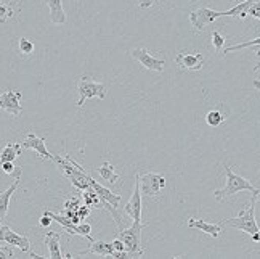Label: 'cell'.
Here are the masks:
<instances>
[{
    "mask_svg": "<svg viewBox=\"0 0 260 259\" xmlns=\"http://www.w3.org/2000/svg\"><path fill=\"white\" fill-rule=\"evenodd\" d=\"M258 243H260V242H258Z\"/></svg>",
    "mask_w": 260,
    "mask_h": 259,
    "instance_id": "37",
    "label": "cell"
},
{
    "mask_svg": "<svg viewBox=\"0 0 260 259\" xmlns=\"http://www.w3.org/2000/svg\"><path fill=\"white\" fill-rule=\"evenodd\" d=\"M21 148L23 145L19 143H13V142H8L2 152H0V163H5V161H15V159L21 155Z\"/></svg>",
    "mask_w": 260,
    "mask_h": 259,
    "instance_id": "21",
    "label": "cell"
},
{
    "mask_svg": "<svg viewBox=\"0 0 260 259\" xmlns=\"http://www.w3.org/2000/svg\"><path fill=\"white\" fill-rule=\"evenodd\" d=\"M21 145H23V148H27V150H34L42 159H50V161H53V156L55 155H52V153L47 150L45 138L37 137L32 131H29L26 134V138H24V142Z\"/></svg>",
    "mask_w": 260,
    "mask_h": 259,
    "instance_id": "13",
    "label": "cell"
},
{
    "mask_svg": "<svg viewBox=\"0 0 260 259\" xmlns=\"http://www.w3.org/2000/svg\"><path fill=\"white\" fill-rule=\"evenodd\" d=\"M0 242L19 248L23 253H31V242L24 235H19L8 225H0Z\"/></svg>",
    "mask_w": 260,
    "mask_h": 259,
    "instance_id": "11",
    "label": "cell"
},
{
    "mask_svg": "<svg viewBox=\"0 0 260 259\" xmlns=\"http://www.w3.org/2000/svg\"><path fill=\"white\" fill-rule=\"evenodd\" d=\"M175 63L183 71H201L204 66V56L201 53H186L180 52L175 56Z\"/></svg>",
    "mask_w": 260,
    "mask_h": 259,
    "instance_id": "12",
    "label": "cell"
},
{
    "mask_svg": "<svg viewBox=\"0 0 260 259\" xmlns=\"http://www.w3.org/2000/svg\"><path fill=\"white\" fill-rule=\"evenodd\" d=\"M252 85L257 89V91L260 92V81H258V79H254V82H252Z\"/></svg>",
    "mask_w": 260,
    "mask_h": 259,
    "instance_id": "36",
    "label": "cell"
},
{
    "mask_svg": "<svg viewBox=\"0 0 260 259\" xmlns=\"http://www.w3.org/2000/svg\"><path fill=\"white\" fill-rule=\"evenodd\" d=\"M130 56L142 65L145 69H148V71H154V73L164 71V65H166L164 60L153 56L146 48H134V50H130Z\"/></svg>",
    "mask_w": 260,
    "mask_h": 259,
    "instance_id": "9",
    "label": "cell"
},
{
    "mask_svg": "<svg viewBox=\"0 0 260 259\" xmlns=\"http://www.w3.org/2000/svg\"><path fill=\"white\" fill-rule=\"evenodd\" d=\"M90 209H92V208L87 206L85 203H84V205H81V206L77 208V216H79V219H81V221H84L85 217H88V214H90Z\"/></svg>",
    "mask_w": 260,
    "mask_h": 259,
    "instance_id": "31",
    "label": "cell"
},
{
    "mask_svg": "<svg viewBox=\"0 0 260 259\" xmlns=\"http://www.w3.org/2000/svg\"><path fill=\"white\" fill-rule=\"evenodd\" d=\"M18 50L23 55H32L34 53V44L27 37H19L18 41Z\"/></svg>",
    "mask_w": 260,
    "mask_h": 259,
    "instance_id": "25",
    "label": "cell"
},
{
    "mask_svg": "<svg viewBox=\"0 0 260 259\" xmlns=\"http://www.w3.org/2000/svg\"><path fill=\"white\" fill-rule=\"evenodd\" d=\"M188 227L198 228V231H201L214 238L220 237V234H222V224H211V222H206L204 219H194V217L188 219Z\"/></svg>",
    "mask_w": 260,
    "mask_h": 259,
    "instance_id": "17",
    "label": "cell"
},
{
    "mask_svg": "<svg viewBox=\"0 0 260 259\" xmlns=\"http://www.w3.org/2000/svg\"><path fill=\"white\" fill-rule=\"evenodd\" d=\"M166 187V177L162 174L146 172L140 176V190L148 198H159Z\"/></svg>",
    "mask_w": 260,
    "mask_h": 259,
    "instance_id": "6",
    "label": "cell"
},
{
    "mask_svg": "<svg viewBox=\"0 0 260 259\" xmlns=\"http://www.w3.org/2000/svg\"><path fill=\"white\" fill-rule=\"evenodd\" d=\"M258 196H260V193H252V198H251V202H249V206L246 209H243V211L239 213L236 217L225 219V221L222 222V225L238 228V231H243V232H246L249 235L255 234L258 231V225H257V221H255V205H257Z\"/></svg>",
    "mask_w": 260,
    "mask_h": 259,
    "instance_id": "3",
    "label": "cell"
},
{
    "mask_svg": "<svg viewBox=\"0 0 260 259\" xmlns=\"http://www.w3.org/2000/svg\"><path fill=\"white\" fill-rule=\"evenodd\" d=\"M87 254H98V256H111L117 257V253L114 251L113 243H106L103 240H93L90 243L88 250L79 251V256H87Z\"/></svg>",
    "mask_w": 260,
    "mask_h": 259,
    "instance_id": "16",
    "label": "cell"
},
{
    "mask_svg": "<svg viewBox=\"0 0 260 259\" xmlns=\"http://www.w3.org/2000/svg\"><path fill=\"white\" fill-rule=\"evenodd\" d=\"M0 257H13V251L10 248H0Z\"/></svg>",
    "mask_w": 260,
    "mask_h": 259,
    "instance_id": "33",
    "label": "cell"
},
{
    "mask_svg": "<svg viewBox=\"0 0 260 259\" xmlns=\"http://www.w3.org/2000/svg\"><path fill=\"white\" fill-rule=\"evenodd\" d=\"M21 174H23V169L18 167L16 169V174H15V181L13 184L10 185L7 190H4L2 193H0V225L4 224L5 217H7V213H8V206H10V200H12L13 193L16 192V188L19 185V182H21Z\"/></svg>",
    "mask_w": 260,
    "mask_h": 259,
    "instance_id": "14",
    "label": "cell"
},
{
    "mask_svg": "<svg viewBox=\"0 0 260 259\" xmlns=\"http://www.w3.org/2000/svg\"><path fill=\"white\" fill-rule=\"evenodd\" d=\"M143 228H145V225L142 222H134L128 228H121V231H117V238H121L124 242L128 257H138V256L145 254V251L142 250Z\"/></svg>",
    "mask_w": 260,
    "mask_h": 259,
    "instance_id": "4",
    "label": "cell"
},
{
    "mask_svg": "<svg viewBox=\"0 0 260 259\" xmlns=\"http://www.w3.org/2000/svg\"><path fill=\"white\" fill-rule=\"evenodd\" d=\"M222 16H225V12H215L212 8L199 7L189 13V23H191V26L196 31H204L209 24H212L215 19Z\"/></svg>",
    "mask_w": 260,
    "mask_h": 259,
    "instance_id": "7",
    "label": "cell"
},
{
    "mask_svg": "<svg viewBox=\"0 0 260 259\" xmlns=\"http://www.w3.org/2000/svg\"><path fill=\"white\" fill-rule=\"evenodd\" d=\"M82 200H84V203L87 205V206H90V208H103V205H102V200H100V196L96 195V192H95V188L93 187H90V188H87V190H84L82 192Z\"/></svg>",
    "mask_w": 260,
    "mask_h": 259,
    "instance_id": "23",
    "label": "cell"
},
{
    "mask_svg": "<svg viewBox=\"0 0 260 259\" xmlns=\"http://www.w3.org/2000/svg\"><path fill=\"white\" fill-rule=\"evenodd\" d=\"M21 97H23V94L19 91H13V89L4 91L0 94V109L8 114H12L13 118H18L23 113Z\"/></svg>",
    "mask_w": 260,
    "mask_h": 259,
    "instance_id": "8",
    "label": "cell"
},
{
    "mask_svg": "<svg viewBox=\"0 0 260 259\" xmlns=\"http://www.w3.org/2000/svg\"><path fill=\"white\" fill-rule=\"evenodd\" d=\"M226 119V116L220 111V109H211L207 114H206V123L211 126V127H217L220 126Z\"/></svg>",
    "mask_w": 260,
    "mask_h": 259,
    "instance_id": "24",
    "label": "cell"
},
{
    "mask_svg": "<svg viewBox=\"0 0 260 259\" xmlns=\"http://www.w3.org/2000/svg\"><path fill=\"white\" fill-rule=\"evenodd\" d=\"M255 2V0H243V2L236 4L233 8H230L228 12H225V16H238L239 19H244L249 12V8H251V5Z\"/></svg>",
    "mask_w": 260,
    "mask_h": 259,
    "instance_id": "22",
    "label": "cell"
},
{
    "mask_svg": "<svg viewBox=\"0 0 260 259\" xmlns=\"http://www.w3.org/2000/svg\"><path fill=\"white\" fill-rule=\"evenodd\" d=\"M90 185L95 188L96 195L100 196V200H102V205L109 203V205H113L114 208H119V205H121V195L113 193L109 188L103 187L102 184H98L92 176H90Z\"/></svg>",
    "mask_w": 260,
    "mask_h": 259,
    "instance_id": "15",
    "label": "cell"
},
{
    "mask_svg": "<svg viewBox=\"0 0 260 259\" xmlns=\"http://www.w3.org/2000/svg\"><path fill=\"white\" fill-rule=\"evenodd\" d=\"M124 213L134 219V222H142V190H140V176L135 172L134 193L124 206Z\"/></svg>",
    "mask_w": 260,
    "mask_h": 259,
    "instance_id": "10",
    "label": "cell"
},
{
    "mask_svg": "<svg viewBox=\"0 0 260 259\" xmlns=\"http://www.w3.org/2000/svg\"><path fill=\"white\" fill-rule=\"evenodd\" d=\"M77 92H79V100L76 105L79 108H82L88 98L96 97V98H100V100H103V98L106 97V87H105V84L96 82L90 76L84 74V76H81V79H79Z\"/></svg>",
    "mask_w": 260,
    "mask_h": 259,
    "instance_id": "5",
    "label": "cell"
},
{
    "mask_svg": "<svg viewBox=\"0 0 260 259\" xmlns=\"http://www.w3.org/2000/svg\"><path fill=\"white\" fill-rule=\"evenodd\" d=\"M59 238H61V232H55V231H48L44 235V242L48 248V256L53 259L63 257L61 253V245H59Z\"/></svg>",
    "mask_w": 260,
    "mask_h": 259,
    "instance_id": "18",
    "label": "cell"
},
{
    "mask_svg": "<svg viewBox=\"0 0 260 259\" xmlns=\"http://www.w3.org/2000/svg\"><path fill=\"white\" fill-rule=\"evenodd\" d=\"M50 10V21L53 24H66V13L63 8V0H45Z\"/></svg>",
    "mask_w": 260,
    "mask_h": 259,
    "instance_id": "19",
    "label": "cell"
},
{
    "mask_svg": "<svg viewBox=\"0 0 260 259\" xmlns=\"http://www.w3.org/2000/svg\"><path fill=\"white\" fill-rule=\"evenodd\" d=\"M0 167H2V171H4L5 174H16V169H18V167H15L13 161H5V163H0Z\"/></svg>",
    "mask_w": 260,
    "mask_h": 259,
    "instance_id": "30",
    "label": "cell"
},
{
    "mask_svg": "<svg viewBox=\"0 0 260 259\" xmlns=\"http://www.w3.org/2000/svg\"><path fill=\"white\" fill-rule=\"evenodd\" d=\"M225 174H226V184L223 188L214 192V196L217 198L218 202H225L228 200L230 196H233L243 190L252 192V193H260V188H255L251 181H247L243 176H239L236 172H233V169L230 167L228 164H225Z\"/></svg>",
    "mask_w": 260,
    "mask_h": 259,
    "instance_id": "2",
    "label": "cell"
},
{
    "mask_svg": "<svg viewBox=\"0 0 260 259\" xmlns=\"http://www.w3.org/2000/svg\"><path fill=\"white\" fill-rule=\"evenodd\" d=\"M249 16H252V18H257L260 19V0H255V2L251 5V8H249V12H247Z\"/></svg>",
    "mask_w": 260,
    "mask_h": 259,
    "instance_id": "29",
    "label": "cell"
},
{
    "mask_svg": "<svg viewBox=\"0 0 260 259\" xmlns=\"http://www.w3.org/2000/svg\"><path fill=\"white\" fill-rule=\"evenodd\" d=\"M52 221H53L52 216L47 214V213H44V216H42L41 219H39V224H41L42 227H50V224H52Z\"/></svg>",
    "mask_w": 260,
    "mask_h": 259,
    "instance_id": "32",
    "label": "cell"
},
{
    "mask_svg": "<svg viewBox=\"0 0 260 259\" xmlns=\"http://www.w3.org/2000/svg\"><path fill=\"white\" fill-rule=\"evenodd\" d=\"M225 42H226L225 36L220 31H217V29H214V31H212V45H214V48H215L217 52H222Z\"/></svg>",
    "mask_w": 260,
    "mask_h": 259,
    "instance_id": "27",
    "label": "cell"
},
{
    "mask_svg": "<svg viewBox=\"0 0 260 259\" xmlns=\"http://www.w3.org/2000/svg\"><path fill=\"white\" fill-rule=\"evenodd\" d=\"M79 235H81V237H85L90 243H92V242L95 240V238L92 237V225L87 224V222L79 224Z\"/></svg>",
    "mask_w": 260,
    "mask_h": 259,
    "instance_id": "28",
    "label": "cell"
},
{
    "mask_svg": "<svg viewBox=\"0 0 260 259\" xmlns=\"http://www.w3.org/2000/svg\"><path fill=\"white\" fill-rule=\"evenodd\" d=\"M15 15V10L12 7V4H5L0 2V24H4L5 21H8L10 18Z\"/></svg>",
    "mask_w": 260,
    "mask_h": 259,
    "instance_id": "26",
    "label": "cell"
},
{
    "mask_svg": "<svg viewBox=\"0 0 260 259\" xmlns=\"http://www.w3.org/2000/svg\"><path fill=\"white\" fill-rule=\"evenodd\" d=\"M96 172H98V176L102 177L103 181H105L106 184H109V185L117 184V181L121 179V174H119V172L116 171V167H114L111 163H108V161L102 163V166H100V167L96 169Z\"/></svg>",
    "mask_w": 260,
    "mask_h": 259,
    "instance_id": "20",
    "label": "cell"
},
{
    "mask_svg": "<svg viewBox=\"0 0 260 259\" xmlns=\"http://www.w3.org/2000/svg\"><path fill=\"white\" fill-rule=\"evenodd\" d=\"M156 0H140V7L142 8H149V7H153L154 5Z\"/></svg>",
    "mask_w": 260,
    "mask_h": 259,
    "instance_id": "34",
    "label": "cell"
},
{
    "mask_svg": "<svg viewBox=\"0 0 260 259\" xmlns=\"http://www.w3.org/2000/svg\"><path fill=\"white\" fill-rule=\"evenodd\" d=\"M53 161L56 163L61 174L68 179V181H71V184L77 188V190L84 192V190H87V188L92 187L90 185V174L81 164L76 163L69 155H64V156L55 155Z\"/></svg>",
    "mask_w": 260,
    "mask_h": 259,
    "instance_id": "1",
    "label": "cell"
},
{
    "mask_svg": "<svg viewBox=\"0 0 260 259\" xmlns=\"http://www.w3.org/2000/svg\"><path fill=\"white\" fill-rule=\"evenodd\" d=\"M251 238H252L254 242H257V243L260 242V228H258V231H257L255 234H252V235H251Z\"/></svg>",
    "mask_w": 260,
    "mask_h": 259,
    "instance_id": "35",
    "label": "cell"
}]
</instances>
